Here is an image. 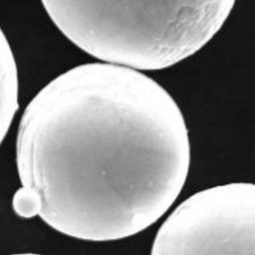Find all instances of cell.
<instances>
[{
  "label": "cell",
  "instance_id": "cell-5",
  "mask_svg": "<svg viewBox=\"0 0 255 255\" xmlns=\"http://www.w3.org/2000/svg\"><path fill=\"white\" fill-rule=\"evenodd\" d=\"M12 207L18 216L31 218L38 215L39 200L31 189L21 185L13 195Z\"/></svg>",
  "mask_w": 255,
  "mask_h": 255
},
{
  "label": "cell",
  "instance_id": "cell-2",
  "mask_svg": "<svg viewBox=\"0 0 255 255\" xmlns=\"http://www.w3.org/2000/svg\"><path fill=\"white\" fill-rule=\"evenodd\" d=\"M236 0H41L75 46L139 71L169 68L201 50Z\"/></svg>",
  "mask_w": 255,
  "mask_h": 255
},
{
  "label": "cell",
  "instance_id": "cell-4",
  "mask_svg": "<svg viewBox=\"0 0 255 255\" xmlns=\"http://www.w3.org/2000/svg\"><path fill=\"white\" fill-rule=\"evenodd\" d=\"M18 70L11 46L0 28V144L18 111Z\"/></svg>",
  "mask_w": 255,
  "mask_h": 255
},
{
  "label": "cell",
  "instance_id": "cell-1",
  "mask_svg": "<svg viewBox=\"0 0 255 255\" xmlns=\"http://www.w3.org/2000/svg\"><path fill=\"white\" fill-rule=\"evenodd\" d=\"M190 143L169 93L139 70L76 66L25 108L16 136L38 216L80 240L115 241L154 224L185 184Z\"/></svg>",
  "mask_w": 255,
  "mask_h": 255
},
{
  "label": "cell",
  "instance_id": "cell-3",
  "mask_svg": "<svg viewBox=\"0 0 255 255\" xmlns=\"http://www.w3.org/2000/svg\"><path fill=\"white\" fill-rule=\"evenodd\" d=\"M152 255H254L255 185L233 182L200 190L159 227Z\"/></svg>",
  "mask_w": 255,
  "mask_h": 255
}]
</instances>
